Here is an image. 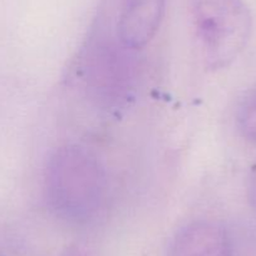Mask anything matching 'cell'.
<instances>
[{"label":"cell","instance_id":"obj_7","mask_svg":"<svg viewBox=\"0 0 256 256\" xmlns=\"http://www.w3.org/2000/svg\"><path fill=\"white\" fill-rule=\"evenodd\" d=\"M248 198L251 208L256 211V164L251 168L248 180Z\"/></svg>","mask_w":256,"mask_h":256},{"label":"cell","instance_id":"obj_2","mask_svg":"<svg viewBox=\"0 0 256 256\" xmlns=\"http://www.w3.org/2000/svg\"><path fill=\"white\" fill-rule=\"evenodd\" d=\"M131 49L110 36H96L86 44L77 78L86 94L102 110L117 112L134 98L136 70Z\"/></svg>","mask_w":256,"mask_h":256},{"label":"cell","instance_id":"obj_3","mask_svg":"<svg viewBox=\"0 0 256 256\" xmlns=\"http://www.w3.org/2000/svg\"><path fill=\"white\" fill-rule=\"evenodd\" d=\"M196 36L210 70L230 66L250 39L252 19L244 0H190Z\"/></svg>","mask_w":256,"mask_h":256},{"label":"cell","instance_id":"obj_4","mask_svg":"<svg viewBox=\"0 0 256 256\" xmlns=\"http://www.w3.org/2000/svg\"><path fill=\"white\" fill-rule=\"evenodd\" d=\"M166 0H122L117 36L126 48L138 50L158 32L164 16Z\"/></svg>","mask_w":256,"mask_h":256},{"label":"cell","instance_id":"obj_1","mask_svg":"<svg viewBox=\"0 0 256 256\" xmlns=\"http://www.w3.org/2000/svg\"><path fill=\"white\" fill-rule=\"evenodd\" d=\"M44 198L58 218L74 225L94 220L107 198V176L96 154L80 144H64L49 157Z\"/></svg>","mask_w":256,"mask_h":256},{"label":"cell","instance_id":"obj_6","mask_svg":"<svg viewBox=\"0 0 256 256\" xmlns=\"http://www.w3.org/2000/svg\"><path fill=\"white\" fill-rule=\"evenodd\" d=\"M238 131L246 140L256 144V86L248 90L236 112Z\"/></svg>","mask_w":256,"mask_h":256},{"label":"cell","instance_id":"obj_5","mask_svg":"<svg viewBox=\"0 0 256 256\" xmlns=\"http://www.w3.org/2000/svg\"><path fill=\"white\" fill-rule=\"evenodd\" d=\"M167 256H234L232 242L221 224L194 221L174 235Z\"/></svg>","mask_w":256,"mask_h":256}]
</instances>
